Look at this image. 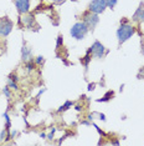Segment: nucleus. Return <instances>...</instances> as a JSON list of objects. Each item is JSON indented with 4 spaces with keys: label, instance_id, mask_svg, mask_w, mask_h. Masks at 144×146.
Wrapping results in <instances>:
<instances>
[{
    "label": "nucleus",
    "instance_id": "15",
    "mask_svg": "<svg viewBox=\"0 0 144 146\" xmlns=\"http://www.w3.org/2000/svg\"><path fill=\"white\" fill-rule=\"evenodd\" d=\"M3 92H4V95L6 96V98H10V90H9V86H6V88L3 89Z\"/></svg>",
    "mask_w": 144,
    "mask_h": 146
},
{
    "label": "nucleus",
    "instance_id": "8",
    "mask_svg": "<svg viewBox=\"0 0 144 146\" xmlns=\"http://www.w3.org/2000/svg\"><path fill=\"white\" fill-rule=\"evenodd\" d=\"M31 54H32V51H31V49L29 48V46H26L24 45L21 48V59L24 61H30L31 60Z\"/></svg>",
    "mask_w": 144,
    "mask_h": 146
},
{
    "label": "nucleus",
    "instance_id": "13",
    "mask_svg": "<svg viewBox=\"0 0 144 146\" xmlns=\"http://www.w3.org/2000/svg\"><path fill=\"white\" fill-rule=\"evenodd\" d=\"M4 119H5V122H6V129L9 130V129H10V117H9V115L6 114V112L4 114Z\"/></svg>",
    "mask_w": 144,
    "mask_h": 146
},
{
    "label": "nucleus",
    "instance_id": "4",
    "mask_svg": "<svg viewBox=\"0 0 144 146\" xmlns=\"http://www.w3.org/2000/svg\"><path fill=\"white\" fill-rule=\"evenodd\" d=\"M12 30V21L8 18H1L0 19V36L5 38L11 33Z\"/></svg>",
    "mask_w": 144,
    "mask_h": 146
},
{
    "label": "nucleus",
    "instance_id": "11",
    "mask_svg": "<svg viewBox=\"0 0 144 146\" xmlns=\"http://www.w3.org/2000/svg\"><path fill=\"white\" fill-rule=\"evenodd\" d=\"M8 86L10 89H14V90H18V84H16V81H14V80H11V79H9V82H8Z\"/></svg>",
    "mask_w": 144,
    "mask_h": 146
},
{
    "label": "nucleus",
    "instance_id": "10",
    "mask_svg": "<svg viewBox=\"0 0 144 146\" xmlns=\"http://www.w3.org/2000/svg\"><path fill=\"white\" fill-rule=\"evenodd\" d=\"M22 23H24V25H25V26H27V28H32V23H34V16H32V15L25 16V18L22 19Z\"/></svg>",
    "mask_w": 144,
    "mask_h": 146
},
{
    "label": "nucleus",
    "instance_id": "17",
    "mask_svg": "<svg viewBox=\"0 0 144 146\" xmlns=\"http://www.w3.org/2000/svg\"><path fill=\"white\" fill-rule=\"evenodd\" d=\"M61 44H62V36H58V39H57V48H60Z\"/></svg>",
    "mask_w": 144,
    "mask_h": 146
},
{
    "label": "nucleus",
    "instance_id": "3",
    "mask_svg": "<svg viewBox=\"0 0 144 146\" xmlns=\"http://www.w3.org/2000/svg\"><path fill=\"white\" fill-rule=\"evenodd\" d=\"M98 21H99V18H98V14H94L92 11H87L83 14V23L88 26V29H93L97 26Z\"/></svg>",
    "mask_w": 144,
    "mask_h": 146
},
{
    "label": "nucleus",
    "instance_id": "2",
    "mask_svg": "<svg viewBox=\"0 0 144 146\" xmlns=\"http://www.w3.org/2000/svg\"><path fill=\"white\" fill-rule=\"evenodd\" d=\"M88 30H90V29H88V26L84 24L83 21H78L76 24H73V26L71 28L70 34L72 38H75L76 40H82V39H84V36L87 35Z\"/></svg>",
    "mask_w": 144,
    "mask_h": 146
},
{
    "label": "nucleus",
    "instance_id": "12",
    "mask_svg": "<svg viewBox=\"0 0 144 146\" xmlns=\"http://www.w3.org/2000/svg\"><path fill=\"white\" fill-rule=\"evenodd\" d=\"M104 1H106V5L108 6V8H113V6L117 4L118 0H104Z\"/></svg>",
    "mask_w": 144,
    "mask_h": 146
},
{
    "label": "nucleus",
    "instance_id": "18",
    "mask_svg": "<svg viewBox=\"0 0 144 146\" xmlns=\"http://www.w3.org/2000/svg\"><path fill=\"white\" fill-rule=\"evenodd\" d=\"M54 3H56V4H62L63 1H66V0H52Z\"/></svg>",
    "mask_w": 144,
    "mask_h": 146
},
{
    "label": "nucleus",
    "instance_id": "1",
    "mask_svg": "<svg viewBox=\"0 0 144 146\" xmlns=\"http://www.w3.org/2000/svg\"><path fill=\"white\" fill-rule=\"evenodd\" d=\"M134 33H135V28H134L133 25L128 24V23L120 24L118 30H117V38H118L119 44H123V42H126L128 39H130L134 35Z\"/></svg>",
    "mask_w": 144,
    "mask_h": 146
},
{
    "label": "nucleus",
    "instance_id": "19",
    "mask_svg": "<svg viewBox=\"0 0 144 146\" xmlns=\"http://www.w3.org/2000/svg\"><path fill=\"white\" fill-rule=\"evenodd\" d=\"M142 21L144 23V11H143V18H142Z\"/></svg>",
    "mask_w": 144,
    "mask_h": 146
},
{
    "label": "nucleus",
    "instance_id": "5",
    "mask_svg": "<svg viewBox=\"0 0 144 146\" xmlns=\"http://www.w3.org/2000/svg\"><path fill=\"white\" fill-rule=\"evenodd\" d=\"M106 8L107 5L104 0H92L90 3V11L94 13V14H101V13L104 11Z\"/></svg>",
    "mask_w": 144,
    "mask_h": 146
},
{
    "label": "nucleus",
    "instance_id": "7",
    "mask_svg": "<svg viewBox=\"0 0 144 146\" xmlns=\"http://www.w3.org/2000/svg\"><path fill=\"white\" fill-rule=\"evenodd\" d=\"M15 6L20 14H26L30 10V0H15Z\"/></svg>",
    "mask_w": 144,
    "mask_h": 146
},
{
    "label": "nucleus",
    "instance_id": "9",
    "mask_svg": "<svg viewBox=\"0 0 144 146\" xmlns=\"http://www.w3.org/2000/svg\"><path fill=\"white\" fill-rule=\"evenodd\" d=\"M143 11H144L143 4H140V6L138 8V10L134 13V15H133L132 19H133L134 21H140V20H142V18H143Z\"/></svg>",
    "mask_w": 144,
    "mask_h": 146
},
{
    "label": "nucleus",
    "instance_id": "16",
    "mask_svg": "<svg viewBox=\"0 0 144 146\" xmlns=\"http://www.w3.org/2000/svg\"><path fill=\"white\" fill-rule=\"evenodd\" d=\"M36 64H41V62H44V58L42 56H37V59L35 60Z\"/></svg>",
    "mask_w": 144,
    "mask_h": 146
},
{
    "label": "nucleus",
    "instance_id": "14",
    "mask_svg": "<svg viewBox=\"0 0 144 146\" xmlns=\"http://www.w3.org/2000/svg\"><path fill=\"white\" fill-rule=\"evenodd\" d=\"M68 106H72V102L71 101H67L66 104H65L63 106H61V109H58V111H63V110H67Z\"/></svg>",
    "mask_w": 144,
    "mask_h": 146
},
{
    "label": "nucleus",
    "instance_id": "6",
    "mask_svg": "<svg viewBox=\"0 0 144 146\" xmlns=\"http://www.w3.org/2000/svg\"><path fill=\"white\" fill-rule=\"evenodd\" d=\"M92 54V56H94V58L99 59V58H103L104 52H106V49H104V46L101 44L99 41H94V44L91 46V49L88 50Z\"/></svg>",
    "mask_w": 144,
    "mask_h": 146
}]
</instances>
